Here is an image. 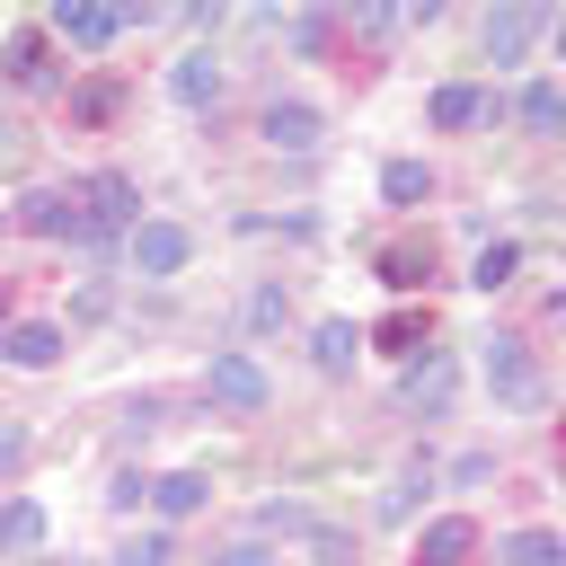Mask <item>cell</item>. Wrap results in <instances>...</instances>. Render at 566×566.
Returning <instances> with one entry per match:
<instances>
[{
  "label": "cell",
  "instance_id": "1",
  "mask_svg": "<svg viewBox=\"0 0 566 566\" xmlns=\"http://www.w3.org/2000/svg\"><path fill=\"white\" fill-rule=\"evenodd\" d=\"M71 203H80V239H115V230H133L142 186H133L124 168H97V177H80V186H71Z\"/></svg>",
  "mask_w": 566,
  "mask_h": 566
},
{
  "label": "cell",
  "instance_id": "2",
  "mask_svg": "<svg viewBox=\"0 0 566 566\" xmlns=\"http://www.w3.org/2000/svg\"><path fill=\"white\" fill-rule=\"evenodd\" d=\"M486 389H495V407L531 416V407L548 398V380H539V354H531L522 336H495V345H486Z\"/></svg>",
  "mask_w": 566,
  "mask_h": 566
},
{
  "label": "cell",
  "instance_id": "3",
  "mask_svg": "<svg viewBox=\"0 0 566 566\" xmlns=\"http://www.w3.org/2000/svg\"><path fill=\"white\" fill-rule=\"evenodd\" d=\"M0 80H9V88H27V97L62 88V53H53V35H44V27H18V35L0 44Z\"/></svg>",
  "mask_w": 566,
  "mask_h": 566
},
{
  "label": "cell",
  "instance_id": "4",
  "mask_svg": "<svg viewBox=\"0 0 566 566\" xmlns=\"http://www.w3.org/2000/svg\"><path fill=\"white\" fill-rule=\"evenodd\" d=\"M265 389H274V380H265L256 354H212V371H203V398H212V407H239V416L265 407Z\"/></svg>",
  "mask_w": 566,
  "mask_h": 566
},
{
  "label": "cell",
  "instance_id": "5",
  "mask_svg": "<svg viewBox=\"0 0 566 566\" xmlns=\"http://www.w3.org/2000/svg\"><path fill=\"white\" fill-rule=\"evenodd\" d=\"M371 274H380L389 292H424V283H433V239H424V230H407V239H389V248L371 256Z\"/></svg>",
  "mask_w": 566,
  "mask_h": 566
},
{
  "label": "cell",
  "instance_id": "6",
  "mask_svg": "<svg viewBox=\"0 0 566 566\" xmlns=\"http://www.w3.org/2000/svg\"><path fill=\"white\" fill-rule=\"evenodd\" d=\"M469 557H478V522L469 513H433L416 531V566H469Z\"/></svg>",
  "mask_w": 566,
  "mask_h": 566
},
{
  "label": "cell",
  "instance_id": "7",
  "mask_svg": "<svg viewBox=\"0 0 566 566\" xmlns=\"http://www.w3.org/2000/svg\"><path fill=\"white\" fill-rule=\"evenodd\" d=\"M186 256H195V239H186L177 221H133V265H142V274H177Z\"/></svg>",
  "mask_w": 566,
  "mask_h": 566
},
{
  "label": "cell",
  "instance_id": "8",
  "mask_svg": "<svg viewBox=\"0 0 566 566\" xmlns=\"http://www.w3.org/2000/svg\"><path fill=\"white\" fill-rule=\"evenodd\" d=\"M451 380H460V371H451L442 354H424V363H407L398 407H407V416H442V407H451Z\"/></svg>",
  "mask_w": 566,
  "mask_h": 566
},
{
  "label": "cell",
  "instance_id": "9",
  "mask_svg": "<svg viewBox=\"0 0 566 566\" xmlns=\"http://www.w3.org/2000/svg\"><path fill=\"white\" fill-rule=\"evenodd\" d=\"M18 230H35V239H80V203H71L62 186H35V195L18 203Z\"/></svg>",
  "mask_w": 566,
  "mask_h": 566
},
{
  "label": "cell",
  "instance_id": "10",
  "mask_svg": "<svg viewBox=\"0 0 566 566\" xmlns=\"http://www.w3.org/2000/svg\"><path fill=\"white\" fill-rule=\"evenodd\" d=\"M363 345H380V354H398V363H416V354L433 345V310H416V301H407V310H389V318H380V327H371Z\"/></svg>",
  "mask_w": 566,
  "mask_h": 566
},
{
  "label": "cell",
  "instance_id": "11",
  "mask_svg": "<svg viewBox=\"0 0 566 566\" xmlns=\"http://www.w3.org/2000/svg\"><path fill=\"white\" fill-rule=\"evenodd\" d=\"M0 354H9L18 371H44V363H62V327H44V318H18V327H0Z\"/></svg>",
  "mask_w": 566,
  "mask_h": 566
},
{
  "label": "cell",
  "instance_id": "12",
  "mask_svg": "<svg viewBox=\"0 0 566 566\" xmlns=\"http://www.w3.org/2000/svg\"><path fill=\"white\" fill-rule=\"evenodd\" d=\"M531 35H539V9H495V18H486V53H495V71H513Z\"/></svg>",
  "mask_w": 566,
  "mask_h": 566
},
{
  "label": "cell",
  "instance_id": "13",
  "mask_svg": "<svg viewBox=\"0 0 566 566\" xmlns=\"http://www.w3.org/2000/svg\"><path fill=\"white\" fill-rule=\"evenodd\" d=\"M354 354H363V327L354 318H318L310 327V363L318 371H354Z\"/></svg>",
  "mask_w": 566,
  "mask_h": 566
},
{
  "label": "cell",
  "instance_id": "14",
  "mask_svg": "<svg viewBox=\"0 0 566 566\" xmlns=\"http://www.w3.org/2000/svg\"><path fill=\"white\" fill-rule=\"evenodd\" d=\"M27 548H44V504L35 495H9L0 504V557H27Z\"/></svg>",
  "mask_w": 566,
  "mask_h": 566
},
{
  "label": "cell",
  "instance_id": "15",
  "mask_svg": "<svg viewBox=\"0 0 566 566\" xmlns=\"http://www.w3.org/2000/svg\"><path fill=\"white\" fill-rule=\"evenodd\" d=\"M495 566H566V539L539 531V522H531V531H504V539H495Z\"/></svg>",
  "mask_w": 566,
  "mask_h": 566
},
{
  "label": "cell",
  "instance_id": "16",
  "mask_svg": "<svg viewBox=\"0 0 566 566\" xmlns=\"http://www.w3.org/2000/svg\"><path fill=\"white\" fill-rule=\"evenodd\" d=\"M44 35H62V44H106V35H115V9H88V0H62Z\"/></svg>",
  "mask_w": 566,
  "mask_h": 566
},
{
  "label": "cell",
  "instance_id": "17",
  "mask_svg": "<svg viewBox=\"0 0 566 566\" xmlns=\"http://www.w3.org/2000/svg\"><path fill=\"white\" fill-rule=\"evenodd\" d=\"M318 133H327L318 106H265V142L274 150H318Z\"/></svg>",
  "mask_w": 566,
  "mask_h": 566
},
{
  "label": "cell",
  "instance_id": "18",
  "mask_svg": "<svg viewBox=\"0 0 566 566\" xmlns=\"http://www.w3.org/2000/svg\"><path fill=\"white\" fill-rule=\"evenodd\" d=\"M150 504L177 522V513H195V504H212V478L203 469H168V478H150Z\"/></svg>",
  "mask_w": 566,
  "mask_h": 566
},
{
  "label": "cell",
  "instance_id": "19",
  "mask_svg": "<svg viewBox=\"0 0 566 566\" xmlns=\"http://www.w3.org/2000/svg\"><path fill=\"white\" fill-rule=\"evenodd\" d=\"M478 115H486V97H478L469 80H442V88H433V124H442V133H469Z\"/></svg>",
  "mask_w": 566,
  "mask_h": 566
},
{
  "label": "cell",
  "instance_id": "20",
  "mask_svg": "<svg viewBox=\"0 0 566 566\" xmlns=\"http://www.w3.org/2000/svg\"><path fill=\"white\" fill-rule=\"evenodd\" d=\"M168 88H177V97H186V106H203V97H212V88H221V62H212V53H186V62H177V71H168Z\"/></svg>",
  "mask_w": 566,
  "mask_h": 566
},
{
  "label": "cell",
  "instance_id": "21",
  "mask_svg": "<svg viewBox=\"0 0 566 566\" xmlns=\"http://www.w3.org/2000/svg\"><path fill=\"white\" fill-rule=\"evenodd\" d=\"M115 106H124V80H88V88H71V124H115Z\"/></svg>",
  "mask_w": 566,
  "mask_h": 566
},
{
  "label": "cell",
  "instance_id": "22",
  "mask_svg": "<svg viewBox=\"0 0 566 566\" xmlns=\"http://www.w3.org/2000/svg\"><path fill=\"white\" fill-rule=\"evenodd\" d=\"M522 124H531V133H557V124H566V97H557V80H548V71L522 88Z\"/></svg>",
  "mask_w": 566,
  "mask_h": 566
},
{
  "label": "cell",
  "instance_id": "23",
  "mask_svg": "<svg viewBox=\"0 0 566 566\" xmlns=\"http://www.w3.org/2000/svg\"><path fill=\"white\" fill-rule=\"evenodd\" d=\"M380 195H389L398 212H407V203H424V195H433V177H424V159H389V168H380Z\"/></svg>",
  "mask_w": 566,
  "mask_h": 566
},
{
  "label": "cell",
  "instance_id": "24",
  "mask_svg": "<svg viewBox=\"0 0 566 566\" xmlns=\"http://www.w3.org/2000/svg\"><path fill=\"white\" fill-rule=\"evenodd\" d=\"M424 486H433V460H407V469H398V478H389V495H380V513H389V522H407V513H416V495H424Z\"/></svg>",
  "mask_w": 566,
  "mask_h": 566
},
{
  "label": "cell",
  "instance_id": "25",
  "mask_svg": "<svg viewBox=\"0 0 566 566\" xmlns=\"http://www.w3.org/2000/svg\"><path fill=\"white\" fill-rule=\"evenodd\" d=\"M513 265H522V248H513V239H486V248H478V274H469V283H478V292H504V283H513Z\"/></svg>",
  "mask_w": 566,
  "mask_h": 566
},
{
  "label": "cell",
  "instance_id": "26",
  "mask_svg": "<svg viewBox=\"0 0 566 566\" xmlns=\"http://www.w3.org/2000/svg\"><path fill=\"white\" fill-rule=\"evenodd\" d=\"M283 35H292V53H327V18H292Z\"/></svg>",
  "mask_w": 566,
  "mask_h": 566
},
{
  "label": "cell",
  "instance_id": "27",
  "mask_svg": "<svg viewBox=\"0 0 566 566\" xmlns=\"http://www.w3.org/2000/svg\"><path fill=\"white\" fill-rule=\"evenodd\" d=\"M248 327H283V292H274V283L248 292Z\"/></svg>",
  "mask_w": 566,
  "mask_h": 566
},
{
  "label": "cell",
  "instance_id": "28",
  "mask_svg": "<svg viewBox=\"0 0 566 566\" xmlns=\"http://www.w3.org/2000/svg\"><path fill=\"white\" fill-rule=\"evenodd\" d=\"M124 566H168V539H159V531H142V539L124 548Z\"/></svg>",
  "mask_w": 566,
  "mask_h": 566
},
{
  "label": "cell",
  "instance_id": "29",
  "mask_svg": "<svg viewBox=\"0 0 566 566\" xmlns=\"http://www.w3.org/2000/svg\"><path fill=\"white\" fill-rule=\"evenodd\" d=\"M18 460H27V433H18V424H9V433H0V478H9V469H18Z\"/></svg>",
  "mask_w": 566,
  "mask_h": 566
},
{
  "label": "cell",
  "instance_id": "30",
  "mask_svg": "<svg viewBox=\"0 0 566 566\" xmlns=\"http://www.w3.org/2000/svg\"><path fill=\"white\" fill-rule=\"evenodd\" d=\"M221 566H265V557H256V548H239V557H221Z\"/></svg>",
  "mask_w": 566,
  "mask_h": 566
},
{
  "label": "cell",
  "instance_id": "31",
  "mask_svg": "<svg viewBox=\"0 0 566 566\" xmlns=\"http://www.w3.org/2000/svg\"><path fill=\"white\" fill-rule=\"evenodd\" d=\"M9 292H18V283H0V318H9Z\"/></svg>",
  "mask_w": 566,
  "mask_h": 566
}]
</instances>
